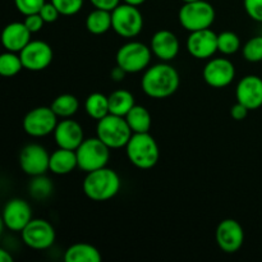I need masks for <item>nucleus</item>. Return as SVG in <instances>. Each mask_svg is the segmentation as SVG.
Wrapping results in <instances>:
<instances>
[{
	"label": "nucleus",
	"mask_w": 262,
	"mask_h": 262,
	"mask_svg": "<svg viewBox=\"0 0 262 262\" xmlns=\"http://www.w3.org/2000/svg\"><path fill=\"white\" fill-rule=\"evenodd\" d=\"M243 5L251 19L262 23V0H243Z\"/></svg>",
	"instance_id": "34"
},
{
	"label": "nucleus",
	"mask_w": 262,
	"mask_h": 262,
	"mask_svg": "<svg viewBox=\"0 0 262 262\" xmlns=\"http://www.w3.org/2000/svg\"><path fill=\"white\" fill-rule=\"evenodd\" d=\"M110 150L112 148L105 145L97 136L84 138L83 142L76 150L78 168L84 173L104 168L109 163Z\"/></svg>",
	"instance_id": "6"
},
{
	"label": "nucleus",
	"mask_w": 262,
	"mask_h": 262,
	"mask_svg": "<svg viewBox=\"0 0 262 262\" xmlns=\"http://www.w3.org/2000/svg\"><path fill=\"white\" fill-rule=\"evenodd\" d=\"M124 118L133 133L150 132L152 119H151L150 112L142 105L136 104Z\"/></svg>",
	"instance_id": "24"
},
{
	"label": "nucleus",
	"mask_w": 262,
	"mask_h": 262,
	"mask_svg": "<svg viewBox=\"0 0 262 262\" xmlns=\"http://www.w3.org/2000/svg\"><path fill=\"white\" fill-rule=\"evenodd\" d=\"M120 177L113 169L104 166L97 170L86 173L82 188L84 194L91 201L104 202L109 201L120 191Z\"/></svg>",
	"instance_id": "2"
},
{
	"label": "nucleus",
	"mask_w": 262,
	"mask_h": 262,
	"mask_svg": "<svg viewBox=\"0 0 262 262\" xmlns=\"http://www.w3.org/2000/svg\"><path fill=\"white\" fill-rule=\"evenodd\" d=\"M125 74H127V72H125L124 69L120 68L119 66H117V67H115V68L112 71V73H110V76H112L113 81L119 82V81H122V79H124Z\"/></svg>",
	"instance_id": "39"
},
{
	"label": "nucleus",
	"mask_w": 262,
	"mask_h": 262,
	"mask_svg": "<svg viewBox=\"0 0 262 262\" xmlns=\"http://www.w3.org/2000/svg\"><path fill=\"white\" fill-rule=\"evenodd\" d=\"M243 58L250 63L262 61V36H255L250 38L242 48Z\"/></svg>",
	"instance_id": "31"
},
{
	"label": "nucleus",
	"mask_w": 262,
	"mask_h": 262,
	"mask_svg": "<svg viewBox=\"0 0 262 262\" xmlns=\"http://www.w3.org/2000/svg\"><path fill=\"white\" fill-rule=\"evenodd\" d=\"M122 0H90L92 5L97 9H104L109 10V12H113L118 5L120 4Z\"/></svg>",
	"instance_id": "38"
},
{
	"label": "nucleus",
	"mask_w": 262,
	"mask_h": 262,
	"mask_svg": "<svg viewBox=\"0 0 262 262\" xmlns=\"http://www.w3.org/2000/svg\"><path fill=\"white\" fill-rule=\"evenodd\" d=\"M32 219L31 205L22 199L9 200L3 210V225L13 232L20 233Z\"/></svg>",
	"instance_id": "16"
},
{
	"label": "nucleus",
	"mask_w": 262,
	"mask_h": 262,
	"mask_svg": "<svg viewBox=\"0 0 262 262\" xmlns=\"http://www.w3.org/2000/svg\"><path fill=\"white\" fill-rule=\"evenodd\" d=\"M38 14L42 17L45 23H54L58 19L59 15H61L60 12L58 10V8H56L51 2H46L45 4L42 5V8L40 9Z\"/></svg>",
	"instance_id": "35"
},
{
	"label": "nucleus",
	"mask_w": 262,
	"mask_h": 262,
	"mask_svg": "<svg viewBox=\"0 0 262 262\" xmlns=\"http://www.w3.org/2000/svg\"><path fill=\"white\" fill-rule=\"evenodd\" d=\"M20 169L31 177L42 176L49 170L50 154L38 143H28L19 154Z\"/></svg>",
	"instance_id": "11"
},
{
	"label": "nucleus",
	"mask_w": 262,
	"mask_h": 262,
	"mask_svg": "<svg viewBox=\"0 0 262 262\" xmlns=\"http://www.w3.org/2000/svg\"><path fill=\"white\" fill-rule=\"evenodd\" d=\"M31 32L25 22H12L3 30L2 42L7 51L20 53L31 41Z\"/></svg>",
	"instance_id": "20"
},
{
	"label": "nucleus",
	"mask_w": 262,
	"mask_h": 262,
	"mask_svg": "<svg viewBox=\"0 0 262 262\" xmlns=\"http://www.w3.org/2000/svg\"><path fill=\"white\" fill-rule=\"evenodd\" d=\"M58 118L51 106H37L26 114L23 129L31 137H45L54 133L58 125Z\"/></svg>",
	"instance_id": "9"
},
{
	"label": "nucleus",
	"mask_w": 262,
	"mask_h": 262,
	"mask_svg": "<svg viewBox=\"0 0 262 262\" xmlns=\"http://www.w3.org/2000/svg\"><path fill=\"white\" fill-rule=\"evenodd\" d=\"M183 3H189V2H194V0H182Z\"/></svg>",
	"instance_id": "42"
},
{
	"label": "nucleus",
	"mask_w": 262,
	"mask_h": 262,
	"mask_svg": "<svg viewBox=\"0 0 262 262\" xmlns=\"http://www.w3.org/2000/svg\"><path fill=\"white\" fill-rule=\"evenodd\" d=\"M132 135V129L124 117L107 114L102 119L97 120L96 136L112 150L125 147Z\"/></svg>",
	"instance_id": "5"
},
{
	"label": "nucleus",
	"mask_w": 262,
	"mask_h": 262,
	"mask_svg": "<svg viewBox=\"0 0 262 262\" xmlns=\"http://www.w3.org/2000/svg\"><path fill=\"white\" fill-rule=\"evenodd\" d=\"M145 2L146 0H123V3H127V4H130V5H136V7H140V5H142Z\"/></svg>",
	"instance_id": "41"
},
{
	"label": "nucleus",
	"mask_w": 262,
	"mask_h": 262,
	"mask_svg": "<svg viewBox=\"0 0 262 262\" xmlns=\"http://www.w3.org/2000/svg\"><path fill=\"white\" fill-rule=\"evenodd\" d=\"M150 48L154 55L161 61H170L178 55L181 43L176 33L169 30H160L154 33Z\"/></svg>",
	"instance_id": "19"
},
{
	"label": "nucleus",
	"mask_w": 262,
	"mask_h": 262,
	"mask_svg": "<svg viewBox=\"0 0 262 262\" xmlns=\"http://www.w3.org/2000/svg\"><path fill=\"white\" fill-rule=\"evenodd\" d=\"M84 110L92 119H102L107 114H110L109 96L101 92H92L84 101Z\"/></svg>",
	"instance_id": "26"
},
{
	"label": "nucleus",
	"mask_w": 262,
	"mask_h": 262,
	"mask_svg": "<svg viewBox=\"0 0 262 262\" xmlns=\"http://www.w3.org/2000/svg\"><path fill=\"white\" fill-rule=\"evenodd\" d=\"M54 140L58 147L76 151L84 141L83 128L76 120L64 118L61 122H58L54 130Z\"/></svg>",
	"instance_id": "18"
},
{
	"label": "nucleus",
	"mask_w": 262,
	"mask_h": 262,
	"mask_svg": "<svg viewBox=\"0 0 262 262\" xmlns=\"http://www.w3.org/2000/svg\"><path fill=\"white\" fill-rule=\"evenodd\" d=\"M215 8L206 0L184 3L178 13L179 23L189 32L211 28L212 23L215 22Z\"/></svg>",
	"instance_id": "4"
},
{
	"label": "nucleus",
	"mask_w": 262,
	"mask_h": 262,
	"mask_svg": "<svg viewBox=\"0 0 262 262\" xmlns=\"http://www.w3.org/2000/svg\"><path fill=\"white\" fill-rule=\"evenodd\" d=\"M51 109L59 118H72L79 109V101L74 95L61 94L51 102Z\"/></svg>",
	"instance_id": "27"
},
{
	"label": "nucleus",
	"mask_w": 262,
	"mask_h": 262,
	"mask_svg": "<svg viewBox=\"0 0 262 262\" xmlns=\"http://www.w3.org/2000/svg\"><path fill=\"white\" fill-rule=\"evenodd\" d=\"M101 258L100 251L89 243H74L64 253L66 262H100Z\"/></svg>",
	"instance_id": "22"
},
{
	"label": "nucleus",
	"mask_w": 262,
	"mask_h": 262,
	"mask_svg": "<svg viewBox=\"0 0 262 262\" xmlns=\"http://www.w3.org/2000/svg\"><path fill=\"white\" fill-rule=\"evenodd\" d=\"M25 69L20 55L13 51H5L0 55V74L3 77H14Z\"/></svg>",
	"instance_id": "28"
},
{
	"label": "nucleus",
	"mask_w": 262,
	"mask_h": 262,
	"mask_svg": "<svg viewBox=\"0 0 262 262\" xmlns=\"http://www.w3.org/2000/svg\"><path fill=\"white\" fill-rule=\"evenodd\" d=\"M0 261L2 262H12L13 261V257L9 255V253L7 252L5 250H0Z\"/></svg>",
	"instance_id": "40"
},
{
	"label": "nucleus",
	"mask_w": 262,
	"mask_h": 262,
	"mask_svg": "<svg viewBox=\"0 0 262 262\" xmlns=\"http://www.w3.org/2000/svg\"><path fill=\"white\" fill-rule=\"evenodd\" d=\"M23 22H25V25L27 26V28L32 33H36L38 32V31L42 30L43 25H45V20L42 19V17H41L38 13H33V14L26 15Z\"/></svg>",
	"instance_id": "36"
},
{
	"label": "nucleus",
	"mask_w": 262,
	"mask_h": 262,
	"mask_svg": "<svg viewBox=\"0 0 262 262\" xmlns=\"http://www.w3.org/2000/svg\"><path fill=\"white\" fill-rule=\"evenodd\" d=\"M19 55L25 69L31 72L43 71L50 66L54 58L51 46L41 40H31Z\"/></svg>",
	"instance_id": "12"
},
{
	"label": "nucleus",
	"mask_w": 262,
	"mask_h": 262,
	"mask_svg": "<svg viewBox=\"0 0 262 262\" xmlns=\"http://www.w3.org/2000/svg\"><path fill=\"white\" fill-rule=\"evenodd\" d=\"M135 105V96L128 90H117L109 95L110 114L125 117Z\"/></svg>",
	"instance_id": "25"
},
{
	"label": "nucleus",
	"mask_w": 262,
	"mask_h": 262,
	"mask_svg": "<svg viewBox=\"0 0 262 262\" xmlns=\"http://www.w3.org/2000/svg\"><path fill=\"white\" fill-rule=\"evenodd\" d=\"M215 238L220 250L225 253H235L245 242V230L234 219H224L219 223Z\"/></svg>",
	"instance_id": "14"
},
{
	"label": "nucleus",
	"mask_w": 262,
	"mask_h": 262,
	"mask_svg": "<svg viewBox=\"0 0 262 262\" xmlns=\"http://www.w3.org/2000/svg\"><path fill=\"white\" fill-rule=\"evenodd\" d=\"M113 30L124 38H132L140 35L143 28V17L138 7L123 3L112 12Z\"/></svg>",
	"instance_id": "8"
},
{
	"label": "nucleus",
	"mask_w": 262,
	"mask_h": 262,
	"mask_svg": "<svg viewBox=\"0 0 262 262\" xmlns=\"http://www.w3.org/2000/svg\"><path fill=\"white\" fill-rule=\"evenodd\" d=\"M76 168H78V160L74 150L60 148L54 151L50 155V165L49 170L56 176H66L72 173Z\"/></svg>",
	"instance_id": "21"
},
{
	"label": "nucleus",
	"mask_w": 262,
	"mask_h": 262,
	"mask_svg": "<svg viewBox=\"0 0 262 262\" xmlns=\"http://www.w3.org/2000/svg\"><path fill=\"white\" fill-rule=\"evenodd\" d=\"M181 77L178 71L168 61L155 64L143 73L141 79L142 91L152 99H166L179 89Z\"/></svg>",
	"instance_id": "1"
},
{
	"label": "nucleus",
	"mask_w": 262,
	"mask_h": 262,
	"mask_svg": "<svg viewBox=\"0 0 262 262\" xmlns=\"http://www.w3.org/2000/svg\"><path fill=\"white\" fill-rule=\"evenodd\" d=\"M86 28L92 35H104L113 28L112 12L95 8L86 18Z\"/></svg>",
	"instance_id": "23"
},
{
	"label": "nucleus",
	"mask_w": 262,
	"mask_h": 262,
	"mask_svg": "<svg viewBox=\"0 0 262 262\" xmlns=\"http://www.w3.org/2000/svg\"><path fill=\"white\" fill-rule=\"evenodd\" d=\"M241 49V38L233 31H224L217 35V50L224 55H233Z\"/></svg>",
	"instance_id": "29"
},
{
	"label": "nucleus",
	"mask_w": 262,
	"mask_h": 262,
	"mask_svg": "<svg viewBox=\"0 0 262 262\" xmlns=\"http://www.w3.org/2000/svg\"><path fill=\"white\" fill-rule=\"evenodd\" d=\"M204 81L214 89H223L227 87L234 81L235 67L229 59L227 58H214L210 59L205 66Z\"/></svg>",
	"instance_id": "13"
},
{
	"label": "nucleus",
	"mask_w": 262,
	"mask_h": 262,
	"mask_svg": "<svg viewBox=\"0 0 262 262\" xmlns=\"http://www.w3.org/2000/svg\"><path fill=\"white\" fill-rule=\"evenodd\" d=\"M248 112H250V110H248L245 105L237 101L232 107H230V117L234 120L241 122V120H245L246 118H247Z\"/></svg>",
	"instance_id": "37"
},
{
	"label": "nucleus",
	"mask_w": 262,
	"mask_h": 262,
	"mask_svg": "<svg viewBox=\"0 0 262 262\" xmlns=\"http://www.w3.org/2000/svg\"><path fill=\"white\" fill-rule=\"evenodd\" d=\"M53 192V183L49 178H46L45 174L42 176L33 177L30 183V194L35 200H45Z\"/></svg>",
	"instance_id": "30"
},
{
	"label": "nucleus",
	"mask_w": 262,
	"mask_h": 262,
	"mask_svg": "<svg viewBox=\"0 0 262 262\" xmlns=\"http://www.w3.org/2000/svg\"><path fill=\"white\" fill-rule=\"evenodd\" d=\"M187 50L193 58L205 60L215 55L217 50V33L211 28L193 31L187 38Z\"/></svg>",
	"instance_id": "15"
},
{
	"label": "nucleus",
	"mask_w": 262,
	"mask_h": 262,
	"mask_svg": "<svg viewBox=\"0 0 262 262\" xmlns=\"http://www.w3.org/2000/svg\"><path fill=\"white\" fill-rule=\"evenodd\" d=\"M22 239L32 250H48L55 242V229L45 219H32L20 232Z\"/></svg>",
	"instance_id": "10"
},
{
	"label": "nucleus",
	"mask_w": 262,
	"mask_h": 262,
	"mask_svg": "<svg viewBox=\"0 0 262 262\" xmlns=\"http://www.w3.org/2000/svg\"><path fill=\"white\" fill-rule=\"evenodd\" d=\"M237 101L248 110H257L262 106V78L255 74L245 76L235 89Z\"/></svg>",
	"instance_id": "17"
},
{
	"label": "nucleus",
	"mask_w": 262,
	"mask_h": 262,
	"mask_svg": "<svg viewBox=\"0 0 262 262\" xmlns=\"http://www.w3.org/2000/svg\"><path fill=\"white\" fill-rule=\"evenodd\" d=\"M50 2L58 8L61 15L71 17L82 9L84 0H50Z\"/></svg>",
	"instance_id": "32"
},
{
	"label": "nucleus",
	"mask_w": 262,
	"mask_h": 262,
	"mask_svg": "<svg viewBox=\"0 0 262 262\" xmlns=\"http://www.w3.org/2000/svg\"><path fill=\"white\" fill-rule=\"evenodd\" d=\"M152 50L150 46L140 41H129L119 48L115 56L117 66L127 73H138L146 71L151 61Z\"/></svg>",
	"instance_id": "7"
},
{
	"label": "nucleus",
	"mask_w": 262,
	"mask_h": 262,
	"mask_svg": "<svg viewBox=\"0 0 262 262\" xmlns=\"http://www.w3.org/2000/svg\"><path fill=\"white\" fill-rule=\"evenodd\" d=\"M46 0H14L15 8L23 15H30L33 13H38Z\"/></svg>",
	"instance_id": "33"
},
{
	"label": "nucleus",
	"mask_w": 262,
	"mask_h": 262,
	"mask_svg": "<svg viewBox=\"0 0 262 262\" xmlns=\"http://www.w3.org/2000/svg\"><path fill=\"white\" fill-rule=\"evenodd\" d=\"M125 152L129 163L142 170L154 168L160 158L158 142L150 132L133 133L125 146Z\"/></svg>",
	"instance_id": "3"
}]
</instances>
